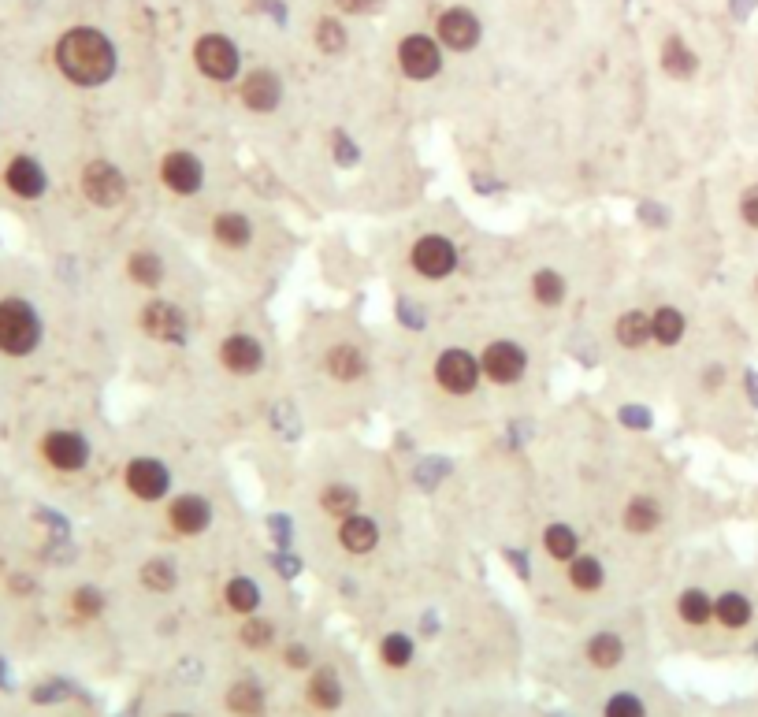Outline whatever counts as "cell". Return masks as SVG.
Returning a JSON list of instances; mask_svg holds the SVG:
<instances>
[{"mask_svg":"<svg viewBox=\"0 0 758 717\" xmlns=\"http://www.w3.org/2000/svg\"><path fill=\"white\" fill-rule=\"evenodd\" d=\"M194 60H197V67L216 82L235 79V71H238V49L223 38V34H205V38L197 41Z\"/></svg>","mask_w":758,"mask_h":717,"instance_id":"4","label":"cell"},{"mask_svg":"<svg viewBox=\"0 0 758 717\" xmlns=\"http://www.w3.org/2000/svg\"><path fill=\"white\" fill-rule=\"evenodd\" d=\"M658 521H662V513H658V506H654L651 498H632L625 509V528L628 532H651V528H658Z\"/></svg>","mask_w":758,"mask_h":717,"instance_id":"29","label":"cell"},{"mask_svg":"<svg viewBox=\"0 0 758 717\" xmlns=\"http://www.w3.org/2000/svg\"><path fill=\"white\" fill-rule=\"evenodd\" d=\"M606 717H643V703L636 695H614L610 703H606Z\"/></svg>","mask_w":758,"mask_h":717,"instance_id":"39","label":"cell"},{"mask_svg":"<svg viewBox=\"0 0 758 717\" xmlns=\"http://www.w3.org/2000/svg\"><path fill=\"white\" fill-rule=\"evenodd\" d=\"M376 539H379L376 521H368V517H361V513L346 517L339 528V543L350 550V554H368V550L376 547Z\"/></svg>","mask_w":758,"mask_h":717,"instance_id":"18","label":"cell"},{"mask_svg":"<svg viewBox=\"0 0 758 717\" xmlns=\"http://www.w3.org/2000/svg\"><path fill=\"white\" fill-rule=\"evenodd\" d=\"M651 335L662 342V346H677V342L684 339V316H680L673 305H662V309L651 316Z\"/></svg>","mask_w":758,"mask_h":717,"instance_id":"23","label":"cell"},{"mask_svg":"<svg viewBox=\"0 0 758 717\" xmlns=\"http://www.w3.org/2000/svg\"><path fill=\"white\" fill-rule=\"evenodd\" d=\"M227 706H231L238 717H257L264 710V695L257 684L242 680V684H235V688L227 691Z\"/></svg>","mask_w":758,"mask_h":717,"instance_id":"25","label":"cell"},{"mask_svg":"<svg viewBox=\"0 0 758 717\" xmlns=\"http://www.w3.org/2000/svg\"><path fill=\"white\" fill-rule=\"evenodd\" d=\"M82 194L90 197L93 205L112 209V205H119L127 197V179L108 160H93L90 168L82 171Z\"/></svg>","mask_w":758,"mask_h":717,"instance_id":"3","label":"cell"},{"mask_svg":"<svg viewBox=\"0 0 758 717\" xmlns=\"http://www.w3.org/2000/svg\"><path fill=\"white\" fill-rule=\"evenodd\" d=\"M398 64L406 71L409 79H432L439 64H443V56H439V45L432 38H424V34H409L402 45H398Z\"/></svg>","mask_w":758,"mask_h":717,"instance_id":"9","label":"cell"},{"mask_svg":"<svg viewBox=\"0 0 758 717\" xmlns=\"http://www.w3.org/2000/svg\"><path fill=\"white\" fill-rule=\"evenodd\" d=\"M223 595H227V606H231L235 613H253L257 606H261V591H257V584H253L249 576H235Z\"/></svg>","mask_w":758,"mask_h":717,"instance_id":"26","label":"cell"},{"mask_svg":"<svg viewBox=\"0 0 758 717\" xmlns=\"http://www.w3.org/2000/svg\"><path fill=\"white\" fill-rule=\"evenodd\" d=\"M439 38H443L446 49L465 53V49H472L476 38H480V23H476V15L465 12V8H450V12H443V19H439Z\"/></svg>","mask_w":758,"mask_h":717,"instance_id":"14","label":"cell"},{"mask_svg":"<svg viewBox=\"0 0 758 717\" xmlns=\"http://www.w3.org/2000/svg\"><path fill=\"white\" fill-rule=\"evenodd\" d=\"M101 606H105V599H101L93 587H79V591H75V610H79L82 617H93V613H101Z\"/></svg>","mask_w":758,"mask_h":717,"instance_id":"41","label":"cell"},{"mask_svg":"<svg viewBox=\"0 0 758 717\" xmlns=\"http://www.w3.org/2000/svg\"><path fill=\"white\" fill-rule=\"evenodd\" d=\"M160 179H164L168 190L190 197V194H197V186H201V179H205V168H201V160H197L194 153L175 149V153H168V157L160 160Z\"/></svg>","mask_w":758,"mask_h":717,"instance_id":"7","label":"cell"},{"mask_svg":"<svg viewBox=\"0 0 758 717\" xmlns=\"http://www.w3.org/2000/svg\"><path fill=\"white\" fill-rule=\"evenodd\" d=\"M714 617H718L725 628H744L751 621V602L740 591H725L718 602H714Z\"/></svg>","mask_w":758,"mask_h":717,"instance_id":"20","label":"cell"},{"mask_svg":"<svg viewBox=\"0 0 758 717\" xmlns=\"http://www.w3.org/2000/svg\"><path fill=\"white\" fill-rule=\"evenodd\" d=\"M662 67H666L673 79H688V75L695 71L692 49H688V45H684L680 38H669L666 49H662Z\"/></svg>","mask_w":758,"mask_h":717,"instance_id":"28","label":"cell"},{"mask_svg":"<svg viewBox=\"0 0 758 717\" xmlns=\"http://www.w3.org/2000/svg\"><path fill=\"white\" fill-rule=\"evenodd\" d=\"M171 717H190V714H171Z\"/></svg>","mask_w":758,"mask_h":717,"instance_id":"47","label":"cell"},{"mask_svg":"<svg viewBox=\"0 0 758 717\" xmlns=\"http://www.w3.org/2000/svg\"><path fill=\"white\" fill-rule=\"evenodd\" d=\"M480 361L465 350H446L439 361H435V379L443 383L450 394H469L476 387V379H480Z\"/></svg>","mask_w":758,"mask_h":717,"instance_id":"5","label":"cell"},{"mask_svg":"<svg viewBox=\"0 0 758 717\" xmlns=\"http://www.w3.org/2000/svg\"><path fill=\"white\" fill-rule=\"evenodd\" d=\"M335 157H339V164H353V160H357V149H353V145L346 142L342 134L335 138Z\"/></svg>","mask_w":758,"mask_h":717,"instance_id":"44","label":"cell"},{"mask_svg":"<svg viewBox=\"0 0 758 717\" xmlns=\"http://www.w3.org/2000/svg\"><path fill=\"white\" fill-rule=\"evenodd\" d=\"M454 264H458V249L454 242L443 235H424L413 246V268L420 275H428V279H443V275L454 272Z\"/></svg>","mask_w":758,"mask_h":717,"instance_id":"6","label":"cell"},{"mask_svg":"<svg viewBox=\"0 0 758 717\" xmlns=\"http://www.w3.org/2000/svg\"><path fill=\"white\" fill-rule=\"evenodd\" d=\"M625 658V643L614 632H599V636L588 643V662L599 665V669H614L617 662Z\"/></svg>","mask_w":758,"mask_h":717,"instance_id":"21","label":"cell"},{"mask_svg":"<svg viewBox=\"0 0 758 717\" xmlns=\"http://www.w3.org/2000/svg\"><path fill=\"white\" fill-rule=\"evenodd\" d=\"M220 361L238 376H249V372H257L264 365V346L253 335H231L220 346Z\"/></svg>","mask_w":758,"mask_h":717,"instance_id":"15","label":"cell"},{"mask_svg":"<svg viewBox=\"0 0 758 717\" xmlns=\"http://www.w3.org/2000/svg\"><path fill=\"white\" fill-rule=\"evenodd\" d=\"M379 654H383L387 665L402 669V665H409V658H413V639L402 636V632H391V636H383V643H379Z\"/></svg>","mask_w":758,"mask_h":717,"instance_id":"35","label":"cell"},{"mask_svg":"<svg viewBox=\"0 0 758 717\" xmlns=\"http://www.w3.org/2000/svg\"><path fill=\"white\" fill-rule=\"evenodd\" d=\"M142 327H145V335H149V339H157V342H179L186 335L183 313H179L175 305H168V301H153V305H145Z\"/></svg>","mask_w":758,"mask_h":717,"instance_id":"12","label":"cell"},{"mask_svg":"<svg viewBox=\"0 0 758 717\" xmlns=\"http://www.w3.org/2000/svg\"><path fill=\"white\" fill-rule=\"evenodd\" d=\"M543 547H547L550 558L569 561V558L576 554V535H573V528H565V524H550L547 532H543Z\"/></svg>","mask_w":758,"mask_h":717,"instance_id":"33","label":"cell"},{"mask_svg":"<svg viewBox=\"0 0 758 717\" xmlns=\"http://www.w3.org/2000/svg\"><path fill=\"white\" fill-rule=\"evenodd\" d=\"M142 584L153 587V591H171V587H175V565L164 558L142 565Z\"/></svg>","mask_w":758,"mask_h":717,"instance_id":"37","label":"cell"},{"mask_svg":"<svg viewBox=\"0 0 758 717\" xmlns=\"http://www.w3.org/2000/svg\"><path fill=\"white\" fill-rule=\"evenodd\" d=\"M569 580L580 591H595V587H602V565L595 558H576L573 569H569Z\"/></svg>","mask_w":758,"mask_h":717,"instance_id":"36","label":"cell"},{"mask_svg":"<svg viewBox=\"0 0 758 717\" xmlns=\"http://www.w3.org/2000/svg\"><path fill=\"white\" fill-rule=\"evenodd\" d=\"M212 235H216V242H223L227 249H242L249 238H253V227H249V220L242 216V212H220L216 223H212Z\"/></svg>","mask_w":758,"mask_h":717,"instance_id":"19","label":"cell"},{"mask_svg":"<svg viewBox=\"0 0 758 717\" xmlns=\"http://www.w3.org/2000/svg\"><path fill=\"white\" fill-rule=\"evenodd\" d=\"M621 424H628L632 431H643V428H651V413H647V409H636V405H628V409H621Z\"/></svg>","mask_w":758,"mask_h":717,"instance_id":"43","label":"cell"},{"mask_svg":"<svg viewBox=\"0 0 758 717\" xmlns=\"http://www.w3.org/2000/svg\"><path fill=\"white\" fill-rule=\"evenodd\" d=\"M320 502H324L327 513H331V517H339V521H346V517L357 513V491L346 487V483H331Z\"/></svg>","mask_w":758,"mask_h":717,"instance_id":"32","label":"cell"},{"mask_svg":"<svg viewBox=\"0 0 758 717\" xmlns=\"http://www.w3.org/2000/svg\"><path fill=\"white\" fill-rule=\"evenodd\" d=\"M127 272H131L134 283H142V287H157L160 279H164V264L153 249H138L131 261H127Z\"/></svg>","mask_w":758,"mask_h":717,"instance_id":"24","label":"cell"},{"mask_svg":"<svg viewBox=\"0 0 758 717\" xmlns=\"http://www.w3.org/2000/svg\"><path fill=\"white\" fill-rule=\"evenodd\" d=\"M335 4H339L342 12H353V15L368 12V8H372V0H335Z\"/></svg>","mask_w":758,"mask_h":717,"instance_id":"46","label":"cell"},{"mask_svg":"<svg viewBox=\"0 0 758 717\" xmlns=\"http://www.w3.org/2000/svg\"><path fill=\"white\" fill-rule=\"evenodd\" d=\"M127 487H131V495L145 498V502H157V498L168 495L171 476L157 457H134L131 465H127Z\"/></svg>","mask_w":758,"mask_h":717,"instance_id":"8","label":"cell"},{"mask_svg":"<svg viewBox=\"0 0 758 717\" xmlns=\"http://www.w3.org/2000/svg\"><path fill=\"white\" fill-rule=\"evenodd\" d=\"M740 216H744L747 227H758V186H747L744 197H740Z\"/></svg>","mask_w":758,"mask_h":717,"instance_id":"42","label":"cell"},{"mask_svg":"<svg viewBox=\"0 0 758 717\" xmlns=\"http://www.w3.org/2000/svg\"><path fill=\"white\" fill-rule=\"evenodd\" d=\"M56 64L71 82L79 86H101L112 79L116 71V49L101 30L79 27L67 30L60 45H56Z\"/></svg>","mask_w":758,"mask_h":717,"instance_id":"1","label":"cell"},{"mask_svg":"<svg viewBox=\"0 0 758 717\" xmlns=\"http://www.w3.org/2000/svg\"><path fill=\"white\" fill-rule=\"evenodd\" d=\"M41 339V324L34 309L27 301H0V350L12 353V357H23L38 346Z\"/></svg>","mask_w":758,"mask_h":717,"instance_id":"2","label":"cell"},{"mask_svg":"<svg viewBox=\"0 0 758 717\" xmlns=\"http://www.w3.org/2000/svg\"><path fill=\"white\" fill-rule=\"evenodd\" d=\"M677 610H680V617H684L688 625H706V621L714 617V602H710L706 591L692 587V591H684V595H680Z\"/></svg>","mask_w":758,"mask_h":717,"instance_id":"27","label":"cell"},{"mask_svg":"<svg viewBox=\"0 0 758 717\" xmlns=\"http://www.w3.org/2000/svg\"><path fill=\"white\" fill-rule=\"evenodd\" d=\"M316 45H320L324 53H342V49H346V30H342V23L320 19V23H316Z\"/></svg>","mask_w":758,"mask_h":717,"instance_id":"38","label":"cell"},{"mask_svg":"<svg viewBox=\"0 0 758 717\" xmlns=\"http://www.w3.org/2000/svg\"><path fill=\"white\" fill-rule=\"evenodd\" d=\"M279 97H283V86L275 79L272 71H249L246 82H242V101H246L253 112H272L279 105Z\"/></svg>","mask_w":758,"mask_h":717,"instance_id":"16","label":"cell"},{"mask_svg":"<svg viewBox=\"0 0 758 717\" xmlns=\"http://www.w3.org/2000/svg\"><path fill=\"white\" fill-rule=\"evenodd\" d=\"M272 632L275 628L268 625V621H249V625L242 628V643H246V647H268V643H272Z\"/></svg>","mask_w":758,"mask_h":717,"instance_id":"40","label":"cell"},{"mask_svg":"<svg viewBox=\"0 0 758 717\" xmlns=\"http://www.w3.org/2000/svg\"><path fill=\"white\" fill-rule=\"evenodd\" d=\"M647 339H651V320L643 313H625L617 320V342H621V346L636 350V346H643Z\"/></svg>","mask_w":758,"mask_h":717,"instance_id":"31","label":"cell"},{"mask_svg":"<svg viewBox=\"0 0 758 717\" xmlns=\"http://www.w3.org/2000/svg\"><path fill=\"white\" fill-rule=\"evenodd\" d=\"M327 372L335 379H357L365 376V357L353 350V346H335V350L324 357Z\"/></svg>","mask_w":758,"mask_h":717,"instance_id":"22","label":"cell"},{"mask_svg":"<svg viewBox=\"0 0 758 717\" xmlns=\"http://www.w3.org/2000/svg\"><path fill=\"white\" fill-rule=\"evenodd\" d=\"M287 665L290 669H305L309 665V651L305 647H287Z\"/></svg>","mask_w":758,"mask_h":717,"instance_id":"45","label":"cell"},{"mask_svg":"<svg viewBox=\"0 0 758 717\" xmlns=\"http://www.w3.org/2000/svg\"><path fill=\"white\" fill-rule=\"evenodd\" d=\"M168 521L179 535H197L205 532L212 521V506L201 495H179L168 506Z\"/></svg>","mask_w":758,"mask_h":717,"instance_id":"13","label":"cell"},{"mask_svg":"<svg viewBox=\"0 0 758 717\" xmlns=\"http://www.w3.org/2000/svg\"><path fill=\"white\" fill-rule=\"evenodd\" d=\"M41 450L49 457V465H56V469H64V472H75L90 461V446H86V439L75 435V431H53V435H45Z\"/></svg>","mask_w":758,"mask_h":717,"instance_id":"11","label":"cell"},{"mask_svg":"<svg viewBox=\"0 0 758 717\" xmlns=\"http://www.w3.org/2000/svg\"><path fill=\"white\" fill-rule=\"evenodd\" d=\"M532 294L539 305H562L565 301V279L558 272H539L532 279Z\"/></svg>","mask_w":758,"mask_h":717,"instance_id":"34","label":"cell"},{"mask_svg":"<svg viewBox=\"0 0 758 717\" xmlns=\"http://www.w3.org/2000/svg\"><path fill=\"white\" fill-rule=\"evenodd\" d=\"M480 368H484L487 376L495 379V383H517L524 376V368H528V357L517 342H491L480 357Z\"/></svg>","mask_w":758,"mask_h":717,"instance_id":"10","label":"cell"},{"mask_svg":"<svg viewBox=\"0 0 758 717\" xmlns=\"http://www.w3.org/2000/svg\"><path fill=\"white\" fill-rule=\"evenodd\" d=\"M309 699H313V706H320V710H335V706L342 703V688H339V680H335L331 669H320V673L313 677V684H309Z\"/></svg>","mask_w":758,"mask_h":717,"instance_id":"30","label":"cell"},{"mask_svg":"<svg viewBox=\"0 0 758 717\" xmlns=\"http://www.w3.org/2000/svg\"><path fill=\"white\" fill-rule=\"evenodd\" d=\"M4 183L19 197H41L45 194V171L38 168V160L15 157L12 164H8V171H4Z\"/></svg>","mask_w":758,"mask_h":717,"instance_id":"17","label":"cell"}]
</instances>
